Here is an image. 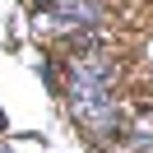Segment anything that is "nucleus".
<instances>
[{
	"label": "nucleus",
	"instance_id": "39448f33",
	"mask_svg": "<svg viewBox=\"0 0 153 153\" xmlns=\"http://www.w3.org/2000/svg\"><path fill=\"white\" fill-rule=\"evenodd\" d=\"M0 134H5V111H0Z\"/></svg>",
	"mask_w": 153,
	"mask_h": 153
},
{
	"label": "nucleus",
	"instance_id": "0eeeda50",
	"mask_svg": "<svg viewBox=\"0 0 153 153\" xmlns=\"http://www.w3.org/2000/svg\"><path fill=\"white\" fill-rule=\"evenodd\" d=\"M0 153H10V149H0Z\"/></svg>",
	"mask_w": 153,
	"mask_h": 153
},
{
	"label": "nucleus",
	"instance_id": "423d86ee",
	"mask_svg": "<svg viewBox=\"0 0 153 153\" xmlns=\"http://www.w3.org/2000/svg\"><path fill=\"white\" fill-rule=\"evenodd\" d=\"M42 5H47V10H51V5H56V0H42Z\"/></svg>",
	"mask_w": 153,
	"mask_h": 153
},
{
	"label": "nucleus",
	"instance_id": "20e7f679",
	"mask_svg": "<svg viewBox=\"0 0 153 153\" xmlns=\"http://www.w3.org/2000/svg\"><path fill=\"white\" fill-rule=\"evenodd\" d=\"M125 153H153V134H139V139H134Z\"/></svg>",
	"mask_w": 153,
	"mask_h": 153
},
{
	"label": "nucleus",
	"instance_id": "f257e3e1",
	"mask_svg": "<svg viewBox=\"0 0 153 153\" xmlns=\"http://www.w3.org/2000/svg\"><path fill=\"white\" fill-rule=\"evenodd\" d=\"M65 97H70V116L93 139H111L121 130V102L111 88H65Z\"/></svg>",
	"mask_w": 153,
	"mask_h": 153
},
{
	"label": "nucleus",
	"instance_id": "7ed1b4c3",
	"mask_svg": "<svg viewBox=\"0 0 153 153\" xmlns=\"http://www.w3.org/2000/svg\"><path fill=\"white\" fill-rule=\"evenodd\" d=\"M70 88H111L116 93V60L102 56V51H79V56L65 60Z\"/></svg>",
	"mask_w": 153,
	"mask_h": 153
},
{
	"label": "nucleus",
	"instance_id": "f03ea898",
	"mask_svg": "<svg viewBox=\"0 0 153 153\" xmlns=\"http://www.w3.org/2000/svg\"><path fill=\"white\" fill-rule=\"evenodd\" d=\"M102 5L97 0H56L51 10L37 14V23H33V33L37 37H60V33H70V37H79V33H93L102 28Z\"/></svg>",
	"mask_w": 153,
	"mask_h": 153
}]
</instances>
